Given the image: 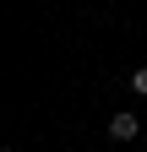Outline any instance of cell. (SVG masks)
<instances>
[{
    "label": "cell",
    "mask_w": 147,
    "mask_h": 152,
    "mask_svg": "<svg viewBox=\"0 0 147 152\" xmlns=\"http://www.w3.org/2000/svg\"><path fill=\"white\" fill-rule=\"evenodd\" d=\"M136 136H142V120L131 109H120L115 120H109V141H136Z\"/></svg>",
    "instance_id": "1"
},
{
    "label": "cell",
    "mask_w": 147,
    "mask_h": 152,
    "mask_svg": "<svg viewBox=\"0 0 147 152\" xmlns=\"http://www.w3.org/2000/svg\"><path fill=\"white\" fill-rule=\"evenodd\" d=\"M131 92H136V98H147V65H136V71H131Z\"/></svg>",
    "instance_id": "2"
}]
</instances>
